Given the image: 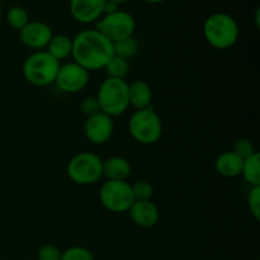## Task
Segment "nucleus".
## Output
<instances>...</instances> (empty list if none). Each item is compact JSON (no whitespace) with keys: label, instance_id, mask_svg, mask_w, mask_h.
Returning a JSON list of instances; mask_svg holds the SVG:
<instances>
[{"label":"nucleus","instance_id":"obj_25","mask_svg":"<svg viewBox=\"0 0 260 260\" xmlns=\"http://www.w3.org/2000/svg\"><path fill=\"white\" fill-rule=\"evenodd\" d=\"M233 151L244 160L250 156V155H253L255 152V149H254L253 144L248 139H239L234 144Z\"/></svg>","mask_w":260,"mask_h":260},{"label":"nucleus","instance_id":"obj_3","mask_svg":"<svg viewBox=\"0 0 260 260\" xmlns=\"http://www.w3.org/2000/svg\"><path fill=\"white\" fill-rule=\"evenodd\" d=\"M60 62L47 51H36L28 56L22 66V74L27 83L35 86H48L55 83Z\"/></svg>","mask_w":260,"mask_h":260},{"label":"nucleus","instance_id":"obj_26","mask_svg":"<svg viewBox=\"0 0 260 260\" xmlns=\"http://www.w3.org/2000/svg\"><path fill=\"white\" fill-rule=\"evenodd\" d=\"M80 109L83 112V114H85L86 118L99 113L101 112V107H99V102L96 99V96H88V98L84 99L80 104Z\"/></svg>","mask_w":260,"mask_h":260},{"label":"nucleus","instance_id":"obj_29","mask_svg":"<svg viewBox=\"0 0 260 260\" xmlns=\"http://www.w3.org/2000/svg\"><path fill=\"white\" fill-rule=\"evenodd\" d=\"M145 3H149V4H160V3H164L167 0H142Z\"/></svg>","mask_w":260,"mask_h":260},{"label":"nucleus","instance_id":"obj_18","mask_svg":"<svg viewBox=\"0 0 260 260\" xmlns=\"http://www.w3.org/2000/svg\"><path fill=\"white\" fill-rule=\"evenodd\" d=\"M241 175L250 187H260V155L258 151L244 159Z\"/></svg>","mask_w":260,"mask_h":260},{"label":"nucleus","instance_id":"obj_6","mask_svg":"<svg viewBox=\"0 0 260 260\" xmlns=\"http://www.w3.org/2000/svg\"><path fill=\"white\" fill-rule=\"evenodd\" d=\"M68 177L75 184H94L103 177V160L94 152H79L69 161Z\"/></svg>","mask_w":260,"mask_h":260},{"label":"nucleus","instance_id":"obj_9","mask_svg":"<svg viewBox=\"0 0 260 260\" xmlns=\"http://www.w3.org/2000/svg\"><path fill=\"white\" fill-rule=\"evenodd\" d=\"M56 85L61 91L68 94H75L83 90L89 83V71L81 68L76 62H69L60 65Z\"/></svg>","mask_w":260,"mask_h":260},{"label":"nucleus","instance_id":"obj_12","mask_svg":"<svg viewBox=\"0 0 260 260\" xmlns=\"http://www.w3.org/2000/svg\"><path fill=\"white\" fill-rule=\"evenodd\" d=\"M107 0H70V13L74 19L83 24L98 22L104 14Z\"/></svg>","mask_w":260,"mask_h":260},{"label":"nucleus","instance_id":"obj_10","mask_svg":"<svg viewBox=\"0 0 260 260\" xmlns=\"http://www.w3.org/2000/svg\"><path fill=\"white\" fill-rule=\"evenodd\" d=\"M114 131V124L112 117L99 113L88 117L84 124L85 137L94 145H103L111 140Z\"/></svg>","mask_w":260,"mask_h":260},{"label":"nucleus","instance_id":"obj_13","mask_svg":"<svg viewBox=\"0 0 260 260\" xmlns=\"http://www.w3.org/2000/svg\"><path fill=\"white\" fill-rule=\"evenodd\" d=\"M127 212L135 225L140 228H152L159 222V208L151 201H135Z\"/></svg>","mask_w":260,"mask_h":260},{"label":"nucleus","instance_id":"obj_1","mask_svg":"<svg viewBox=\"0 0 260 260\" xmlns=\"http://www.w3.org/2000/svg\"><path fill=\"white\" fill-rule=\"evenodd\" d=\"M113 55V43L95 28L81 30L74 37L71 56L85 70H102Z\"/></svg>","mask_w":260,"mask_h":260},{"label":"nucleus","instance_id":"obj_17","mask_svg":"<svg viewBox=\"0 0 260 260\" xmlns=\"http://www.w3.org/2000/svg\"><path fill=\"white\" fill-rule=\"evenodd\" d=\"M47 52L52 56L55 60L60 62L61 60H65L69 56H71L73 51V40L65 35L52 36L51 41L47 45Z\"/></svg>","mask_w":260,"mask_h":260},{"label":"nucleus","instance_id":"obj_30","mask_svg":"<svg viewBox=\"0 0 260 260\" xmlns=\"http://www.w3.org/2000/svg\"><path fill=\"white\" fill-rule=\"evenodd\" d=\"M108 2L114 3V4H117L119 7V5L123 4V3H126V2H128V0H108Z\"/></svg>","mask_w":260,"mask_h":260},{"label":"nucleus","instance_id":"obj_27","mask_svg":"<svg viewBox=\"0 0 260 260\" xmlns=\"http://www.w3.org/2000/svg\"><path fill=\"white\" fill-rule=\"evenodd\" d=\"M38 260H61V251L55 245H43L41 246L37 253Z\"/></svg>","mask_w":260,"mask_h":260},{"label":"nucleus","instance_id":"obj_21","mask_svg":"<svg viewBox=\"0 0 260 260\" xmlns=\"http://www.w3.org/2000/svg\"><path fill=\"white\" fill-rule=\"evenodd\" d=\"M7 20L8 24L13 28V29L20 30L28 22H29V17L24 8L22 7H12L7 12Z\"/></svg>","mask_w":260,"mask_h":260},{"label":"nucleus","instance_id":"obj_5","mask_svg":"<svg viewBox=\"0 0 260 260\" xmlns=\"http://www.w3.org/2000/svg\"><path fill=\"white\" fill-rule=\"evenodd\" d=\"M128 131L132 139L139 144L152 145L159 141L162 135L161 119L151 107L139 109L129 117Z\"/></svg>","mask_w":260,"mask_h":260},{"label":"nucleus","instance_id":"obj_23","mask_svg":"<svg viewBox=\"0 0 260 260\" xmlns=\"http://www.w3.org/2000/svg\"><path fill=\"white\" fill-rule=\"evenodd\" d=\"M61 260H94L93 254L84 246H71L61 253Z\"/></svg>","mask_w":260,"mask_h":260},{"label":"nucleus","instance_id":"obj_16","mask_svg":"<svg viewBox=\"0 0 260 260\" xmlns=\"http://www.w3.org/2000/svg\"><path fill=\"white\" fill-rule=\"evenodd\" d=\"M243 161L244 160L234 151H225L218 155L216 159L215 169L221 177L236 178L241 175Z\"/></svg>","mask_w":260,"mask_h":260},{"label":"nucleus","instance_id":"obj_32","mask_svg":"<svg viewBox=\"0 0 260 260\" xmlns=\"http://www.w3.org/2000/svg\"><path fill=\"white\" fill-rule=\"evenodd\" d=\"M0 17H2V5H0Z\"/></svg>","mask_w":260,"mask_h":260},{"label":"nucleus","instance_id":"obj_11","mask_svg":"<svg viewBox=\"0 0 260 260\" xmlns=\"http://www.w3.org/2000/svg\"><path fill=\"white\" fill-rule=\"evenodd\" d=\"M52 36L51 27L43 22H28L19 30V38L23 45L36 51H42L47 47Z\"/></svg>","mask_w":260,"mask_h":260},{"label":"nucleus","instance_id":"obj_8","mask_svg":"<svg viewBox=\"0 0 260 260\" xmlns=\"http://www.w3.org/2000/svg\"><path fill=\"white\" fill-rule=\"evenodd\" d=\"M99 200L103 207L113 213H123L135 202L132 188L128 182L107 180L99 190Z\"/></svg>","mask_w":260,"mask_h":260},{"label":"nucleus","instance_id":"obj_31","mask_svg":"<svg viewBox=\"0 0 260 260\" xmlns=\"http://www.w3.org/2000/svg\"><path fill=\"white\" fill-rule=\"evenodd\" d=\"M259 15H260V10L258 9L255 13V23H256V27L258 28H259Z\"/></svg>","mask_w":260,"mask_h":260},{"label":"nucleus","instance_id":"obj_7","mask_svg":"<svg viewBox=\"0 0 260 260\" xmlns=\"http://www.w3.org/2000/svg\"><path fill=\"white\" fill-rule=\"evenodd\" d=\"M95 29L101 32L112 43H116L118 41L134 36L135 29H136V22L128 12L118 9L111 14H104L96 22Z\"/></svg>","mask_w":260,"mask_h":260},{"label":"nucleus","instance_id":"obj_15","mask_svg":"<svg viewBox=\"0 0 260 260\" xmlns=\"http://www.w3.org/2000/svg\"><path fill=\"white\" fill-rule=\"evenodd\" d=\"M128 101L129 106L136 111L150 108L152 102L151 86L145 80H135L128 84Z\"/></svg>","mask_w":260,"mask_h":260},{"label":"nucleus","instance_id":"obj_2","mask_svg":"<svg viewBox=\"0 0 260 260\" xmlns=\"http://www.w3.org/2000/svg\"><path fill=\"white\" fill-rule=\"evenodd\" d=\"M239 25L228 13H213L203 24V36L216 50H228L239 40Z\"/></svg>","mask_w":260,"mask_h":260},{"label":"nucleus","instance_id":"obj_14","mask_svg":"<svg viewBox=\"0 0 260 260\" xmlns=\"http://www.w3.org/2000/svg\"><path fill=\"white\" fill-rule=\"evenodd\" d=\"M131 175V164L122 156H111L103 160V177L107 180L126 182Z\"/></svg>","mask_w":260,"mask_h":260},{"label":"nucleus","instance_id":"obj_22","mask_svg":"<svg viewBox=\"0 0 260 260\" xmlns=\"http://www.w3.org/2000/svg\"><path fill=\"white\" fill-rule=\"evenodd\" d=\"M131 188L135 201H151L152 194H154V188L149 182L139 180L135 184H132Z\"/></svg>","mask_w":260,"mask_h":260},{"label":"nucleus","instance_id":"obj_19","mask_svg":"<svg viewBox=\"0 0 260 260\" xmlns=\"http://www.w3.org/2000/svg\"><path fill=\"white\" fill-rule=\"evenodd\" d=\"M106 71L107 76L111 79H123L128 75L129 71V65L128 61L124 60V58L118 57V56H114L108 61L106 66L103 69Z\"/></svg>","mask_w":260,"mask_h":260},{"label":"nucleus","instance_id":"obj_28","mask_svg":"<svg viewBox=\"0 0 260 260\" xmlns=\"http://www.w3.org/2000/svg\"><path fill=\"white\" fill-rule=\"evenodd\" d=\"M118 9H119L118 5L114 4V3H112V2H108V0H107L106 7H104V14H111V13L117 12V10H118Z\"/></svg>","mask_w":260,"mask_h":260},{"label":"nucleus","instance_id":"obj_4","mask_svg":"<svg viewBox=\"0 0 260 260\" xmlns=\"http://www.w3.org/2000/svg\"><path fill=\"white\" fill-rule=\"evenodd\" d=\"M96 99L102 113L118 117L128 109V84L123 79L107 78L101 84Z\"/></svg>","mask_w":260,"mask_h":260},{"label":"nucleus","instance_id":"obj_20","mask_svg":"<svg viewBox=\"0 0 260 260\" xmlns=\"http://www.w3.org/2000/svg\"><path fill=\"white\" fill-rule=\"evenodd\" d=\"M137 52H139V42L134 36L113 43L114 56H118V57L124 58L127 61L134 57Z\"/></svg>","mask_w":260,"mask_h":260},{"label":"nucleus","instance_id":"obj_24","mask_svg":"<svg viewBox=\"0 0 260 260\" xmlns=\"http://www.w3.org/2000/svg\"><path fill=\"white\" fill-rule=\"evenodd\" d=\"M248 207L256 221L260 220V187H251L248 194Z\"/></svg>","mask_w":260,"mask_h":260}]
</instances>
